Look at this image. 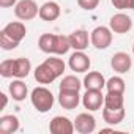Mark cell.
<instances>
[{"instance_id": "14", "label": "cell", "mask_w": 134, "mask_h": 134, "mask_svg": "<svg viewBox=\"0 0 134 134\" xmlns=\"http://www.w3.org/2000/svg\"><path fill=\"white\" fill-rule=\"evenodd\" d=\"M84 87L85 90H103L106 87V79L98 71H90L84 77Z\"/></svg>"}, {"instance_id": "30", "label": "cell", "mask_w": 134, "mask_h": 134, "mask_svg": "<svg viewBox=\"0 0 134 134\" xmlns=\"http://www.w3.org/2000/svg\"><path fill=\"white\" fill-rule=\"evenodd\" d=\"M131 10H134V0H131Z\"/></svg>"}, {"instance_id": "18", "label": "cell", "mask_w": 134, "mask_h": 134, "mask_svg": "<svg viewBox=\"0 0 134 134\" xmlns=\"http://www.w3.org/2000/svg\"><path fill=\"white\" fill-rule=\"evenodd\" d=\"M30 70H32V63L29 58H24V57L14 58V77L24 79L29 76Z\"/></svg>"}, {"instance_id": "24", "label": "cell", "mask_w": 134, "mask_h": 134, "mask_svg": "<svg viewBox=\"0 0 134 134\" xmlns=\"http://www.w3.org/2000/svg\"><path fill=\"white\" fill-rule=\"evenodd\" d=\"M106 88H107V92L125 93V81L120 76H112L109 81H106Z\"/></svg>"}, {"instance_id": "31", "label": "cell", "mask_w": 134, "mask_h": 134, "mask_svg": "<svg viewBox=\"0 0 134 134\" xmlns=\"http://www.w3.org/2000/svg\"><path fill=\"white\" fill-rule=\"evenodd\" d=\"M132 54H134V43H132Z\"/></svg>"}, {"instance_id": "15", "label": "cell", "mask_w": 134, "mask_h": 134, "mask_svg": "<svg viewBox=\"0 0 134 134\" xmlns=\"http://www.w3.org/2000/svg\"><path fill=\"white\" fill-rule=\"evenodd\" d=\"M70 43H71V47L74 51H85L88 47V32L85 30H74L70 36Z\"/></svg>"}, {"instance_id": "9", "label": "cell", "mask_w": 134, "mask_h": 134, "mask_svg": "<svg viewBox=\"0 0 134 134\" xmlns=\"http://www.w3.org/2000/svg\"><path fill=\"white\" fill-rule=\"evenodd\" d=\"M74 128H76V131L81 132V134H90V132H93L95 128H96V120H95V117H93L92 114L82 112V114H79V115L76 117V120H74Z\"/></svg>"}, {"instance_id": "7", "label": "cell", "mask_w": 134, "mask_h": 134, "mask_svg": "<svg viewBox=\"0 0 134 134\" xmlns=\"http://www.w3.org/2000/svg\"><path fill=\"white\" fill-rule=\"evenodd\" d=\"M68 65H70L71 71H76V73H85V71L90 70L92 62H90V57H88L87 54H84V51H76L74 54H71Z\"/></svg>"}, {"instance_id": "6", "label": "cell", "mask_w": 134, "mask_h": 134, "mask_svg": "<svg viewBox=\"0 0 134 134\" xmlns=\"http://www.w3.org/2000/svg\"><path fill=\"white\" fill-rule=\"evenodd\" d=\"M49 131L52 134H73L76 131V128H74V121H71L68 117L57 115L51 120Z\"/></svg>"}, {"instance_id": "8", "label": "cell", "mask_w": 134, "mask_h": 134, "mask_svg": "<svg viewBox=\"0 0 134 134\" xmlns=\"http://www.w3.org/2000/svg\"><path fill=\"white\" fill-rule=\"evenodd\" d=\"M109 27L114 33H128L132 27V21L128 14L125 13H117L110 18L109 21Z\"/></svg>"}, {"instance_id": "13", "label": "cell", "mask_w": 134, "mask_h": 134, "mask_svg": "<svg viewBox=\"0 0 134 134\" xmlns=\"http://www.w3.org/2000/svg\"><path fill=\"white\" fill-rule=\"evenodd\" d=\"M43 21H47V22H52L55 19H58L60 16V5L57 2H46L40 7V14H38Z\"/></svg>"}, {"instance_id": "23", "label": "cell", "mask_w": 134, "mask_h": 134, "mask_svg": "<svg viewBox=\"0 0 134 134\" xmlns=\"http://www.w3.org/2000/svg\"><path fill=\"white\" fill-rule=\"evenodd\" d=\"M38 46L43 52L46 54H54V46H55V35L52 33H44L38 40Z\"/></svg>"}, {"instance_id": "19", "label": "cell", "mask_w": 134, "mask_h": 134, "mask_svg": "<svg viewBox=\"0 0 134 134\" xmlns=\"http://www.w3.org/2000/svg\"><path fill=\"white\" fill-rule=\"evenodd\" d=\"M10 95L13 96L14 101H24L25 96H27V85L21 79L13 81L10 84Z\"/></svg>"}, {"instance_id": "28", "label": "cell", "mask_w": 134, "mask_h": 134, "mask_svg": "<svg viewBox=\"0 0 134 134\" xmlns=\"http://www.w3.org/2000/svg\"><path fill=\"white\" fill-rule=\"evenodd\" d=\"M18 3V0H0V7L2 8H10Z\"/></svg>"}, {"instance_id": "22", "label": "cell", "mask_w": 134, "mask_h": 134, "mask_svg": "<svg viewBox=\"0 0 134 134\" xmlns=\"http://www.w3.org/2000/svg\"><path fill=\"white\" fill-rule=\"evenodd\" d=\"M71 49L70 38L65 35H55V46H54V54L57 55H65Z\"/></svg>"}, {"instance_id": "3", "label": "cell", "mask_w": 134, "mask_h": 134, "mask_svg": "<svg viewBox=\"0 0 134 134\" xmlns=\"http://www.w3.org/2000/svg\"><path fill=\"white\" fill-rule=\"evenodd\" d=\"M30 99H32L33 107L38 112H41V114H46L54 106V95L46 87H36V88H33V92L30 95Z\"/></svg>"}, {"instance_id": "25", "label": "cell", "mask_w": 134, "mask_h": 134, "mask_svg": "<svg viewBox=\"0 0 134 134\" xmlns=\"http://www.w3.org/2000/svg\"><path fill=\"white\" fill-rule=\"evenodd\" d=\"M0 74L2 77H14V60L8 58L0 63Z\"/></svg>"}, {"instance_id": "4", "label": "cell", "mask_w": 134, "mask_h": 134, "mask_svg": "<svg viewBox=\"0 0 134 134\" xmlns=\"http://www.w3.org/2000/svg\"><path fill=\"white\" fill-rule=\"evenodd\" d=\"M14 14L21 21H32L40 14V8L35 0H19L14 5Z\"/></svg>"}, {"instance_id": "29", "label": "cell", "mask_w": 134, "mask_h": 134, "mask_svg": "<svg viewBox=\"0 0 134 134\" xmlns=\"http://www.w3.org/2000/svg\"><path fill=\"white\" fill-rule=\"evenodd\" d=\"M0 98H2V109H5L7 107V103H8V98H7L5 93H0Z\"/></svg>"}, {"instance_id": "17", "label": "cell", "mask_w": 134, "mask_h": 134, "mask_svg": "<svg viewBox=\"0 0 134 134\" xmlns=\"http://www.w3.org/2000/svg\"><path fill=\"white\" fill-rule=\"evenodd\" d=\"M19 129V118L16 115H3L0 117V132L13 134Z\"/></svg>"}, {"instance_id": "1", "label": "cell", "mask_w": 134, "mask_h": 134, "mask_svg": "<svg viewBox=\"0 0 134 134\" xmlns=\"http://www.w3.org/2000/svg\"><path fill=\"white\" fill-rule=\"evenodd\" d=\"M66 65L62 58H55V57L46 58L41 65L35 68V79L38 84H51L63 74Z\"/></svg>"}, {"instance_id": "26", "label": "cell", "mask_w": 134, "mask_h": 134, "mask_svg": "<svg viewBox=\"0 0 134 134\" xmlns=\"http://www.w3.org/2000/svg\"><path fill=\"white\" fill-rule=\"evenodd\" d=\"M77 5L85 11H92L99 5V0H77Z\"/></svg>"}, {"instance_id": "5", "label": "cell", "mask_w": 134, "mask_h": 134, "mask_svg": "<svg viewBox=\"0 0 134 134\" xmlns=\"http://www.w3.org/2000/svg\"><path fill=\"white\" fill-rule=\"evenodd\" d=\"M90 43L96 47V49H107L112 43V30L110 27H95L90 33Z\"/></svg>"}, {"instance_id": "21", "label": "cell", "mask_w": 134, "mask_h": 134, "mask_svg": "<svg viewBox=\"0 0 134 134\" xmlns=\"http://www.w3.org/2000/svg\"><path fill=\"white\" fill-rule=\"evenodd\" d=\"M123 93H114V92H107V95H104V107H110V109H120L123 107Z\"/></svg>"}, {"instance_id": "16", "label": "cell", "mask_w": 134, "mask_h": 134, "mask_svg": "<svg viewBox=\"0 0 134 134\" xmlns=\"http://www.w3.org/2000/svg\"><path fill=\"white\" fill-rule=\"evenodd\" d=\"M103 118L107 125H120L125 118V107L120 109H110V107H104L103 109Z\"/></svg>"}, {"instance_id": "20", "label": "cell", "mask_w": 134, "mask_h": 134, "mask_svg": "<svg viewBox=\"0 0 134 134\" xmlns=\"http://www.w3.org/2000/svg\"><path fill=\"white\" fill-rule=\"evenodd\" d=\"M84 84H81V81L76 77V76H65L60 82V90H65V92H79L81 87Z\"/></svg>"}, {"instance_id": "2", "label": "cell", "mask_w": 134, "mask_h": 134, "mask_svg": "<svg viewBox=\"0 0 134 134\" xmlns=\"http://www.w3.org/2000/svg\"><path fill=\"white\" fill-rule=\"evenodd\" d=\"M25 33H27V29L22 22L14 21V22L7 24L3 30L0 32V47L3 51L16 49L21 44V41L25 38Z\"/></svg>"}, {"instance_id": "12", "label": "cell", "mask_w": 134, "mask_h": 134, "mask_svg": "<svg viewBox=\"0 0 134 134\" xmlns=\"http://www.w3.org/2000/svg\"><path fill=\"white\" fill-rule=\"evenodd\" d=\"M58 103L63 109H76L81 103V95L79 92H65V90H60L58 93Z\"/></svg>"}, {"instance_id": "11", "label": "cell", "mask_w": 134, "mask_h": 134, "mask_svg": "<svg viewBox=\"0 0 134 134\" xmlns=\"http://www.w3.org/2000/svg\"><path fill=\"white\" fill-rule=\"evenodd\" d=\"M82 104L85 109H88L92 112L98 110L104 104V95L101 93V90H87L85 95L82 96Z\"/></svg>"}, {"instance_id": "10", "label": "cell", "mask_w": 134, "mask_h": 134, "mask_svg": "<svg viewBox=\"0 0 134 134\" xmlns=\"http://www.w3.org/2000/svg\"><path fill=\"white\" fill-rule=\"evenodd\" d=\"M110 66H112V70L117 71L118 74H125V73H128L131 70L132 60H131V57L126 52H117V54L112 55Z\"/></svg>"}, {"instance_id": "27", "label": "cell", "mask_w": 134, "mask_h": 134, "mask_svg": "<svg viewBox=\"0 0 134 134\" xmlns=\"http://www.w3.org/2000/svg\"><path fill=\"white\" fill-rule=\"evenodd\" d=\"M112 5L117 8V10H126V8H131V0H110Z\"/></svg>"}]
</instances>
